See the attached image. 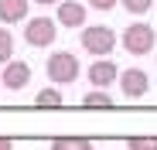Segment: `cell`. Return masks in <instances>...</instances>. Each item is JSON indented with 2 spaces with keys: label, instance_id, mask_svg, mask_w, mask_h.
Returning a JSON list of instances; mask_svg holds the SVG:
<instances>
[{
  "label": "cell",
  "instance_id": "cell-6",
  "mask_svg": "<svg viewBox=\"0 0 157 150\" xmlns=\"http://www.w3.org/2000/svg\"><path fill=\"white\" fill-rule=\"evenodd\" d=\"M28 82H31V65H28V62L10 58V62H7V68L0 72V85H4V89H10V92L28 89Z\"/></svg>",
  "mask_w": 157,
  "mask_h": 150
},
{
  "label": "cell",
  "instance_id": "cell-8",
  "mask_svg": "<svg viewBox=\"0 0 157 150\" xmlns=\"http://www.w3.org/2000/svg\"><path fill=\"white\" fill-rule=\"evenodd\" d=\"M116 79H120L116 62H109V58H96V62L89 65V82H92L96 89H109Z\"/></svg>",
  "mask_w": 157,
  "mask_h": 150
},
{
  "label": "cell",
  "instance_id": "cell-11",
  "mask_svg": "<svg viewBox=\"0 0 157 150\" xmlns=\"http://www.w3.org/2000/svg\"><path fill=\"white\" fill-rule=\"evenodd\" d=\"M82 106H86V109H99V106L109 109V106H113V96H106V89H92V92L82 99Z\"/></svg>",
  "mask_w": 157,
  "mask_h": 150
},
{
  "label": "cell",
  "instance_id": "cell-16",
  "mask_svg": "<svg viewBox=\"0 0 157 150\" xmlns=\"http://www.w3.org/2000/svg\"><path fill=\"white\" fill-rule=\"evenodd\" d=\"M116 4H120V0H89V7H92V10H99V14H109Z\"/></svg>",
  "mask_w": 157,
  "mask_h": 150
},
{
  "label": "cell",
  "instance_id": "cell-7",
  "mask_svg": "<svg viewBox=\"0 0 157 150\" xmlns=\"http://www.w3.org/2000/svg\"><path fill=\"white\" fill-rule=\"evenodd\" d=\"M86 17H89L86 4H78V0H62V4H58V21H55V24L75 31V28H86Z\"/></svg>",
  "mask_w": 157,
  "mask_h": 150
},
{
  "label": "cell",
  "instance_id": "cell-12",
  "mask_svg": "<svg viewBox=\"0 0 157 150\" xmlns=\"http://www.w3.org/2000/svg\"><path fill=\"white\" fill-rule=\"evenodd\" d=\"M62 103H65V99H62V92H58V89H48V85L34 96V106H51V109H58Z\"/></svg>",
  "mask_w": 157,
  "mask_h": 150
},
{
  "label": "cell",
  "instance_id": "cell-1",
  "mask_svg": "<svg viewBox=\"0 0 157 150\" xmlns=\"http://www.w3.org/2000/svg\"><path fill=\"white\" fill-rule=\"evenodd\" d=\"M154 41H157V34H154V28H150L147 21H133V24H126L123 34H120V44L126 48V55H133V58L150 55V51H154Z\"/></svg>",
  "mask_w": 157,
  "mask_h": 150
},
{
  "label": "cell",
  "instance_id": "cell-4",
  "mask_svg": "<svg viewBox=\"0 0 157 150\" xmlns=\"http://www.w3.org/2000/svg\"><path fill=\"white\" fill-rule=\"evenodd\" d=\"M58 38V24L51 17H28L24 21V41L31 48H48Z\"/></svg>",
  "mask_w": 157,
  "mask_h": 150
},
{
  "label": "cell",
  "instance_id": "cell-10",
  "mask_svg": "<svg viewBox=\"0 0 157 150\" xmlns=\"http://www.w3.org/2000/svg\"><path fill=\"white\" fill-rule=\"evenodd\" d=\"M48 150H96L92 140H82V137H55Z\"/></svg>",
  "mask_w": 157,
  "mask_h": 150
},
{
  "label": "cell",
  "instance_id": "cell-3",
  "mask_svg": "<svg viewBox=\"0 0 157 150\" xmlns=\"http://www.w3.org/2000/svg\"><path fill=\"white\" fill-rule=\"evenodd\" d=\"M44 72H48V79L55 82V85H68V82L78 79L82 65H78V58H75L72 51H55V55H48Z\"/></svg>",
  "mask_w": 157,
  "mask_h": 150
},
{
  "label": "cell",
  "instance_id": "cell-18",
  "mask_svg": "<svg viewBox=\"0 0 157 150\" xmlns=\"http://www.w3.org/2000/svg\"><path fill=\"white\" fill-rule=\"evenodd\" d=\"M0 150H14V143H10L7 137H0Z\"/></svg>",
  "mask_w": 157,
  "mask_h": 150
},
{
  "label": "cell",
  "instance_id": "cell-17",
  "mask_svg": "<svg viewBox=\"0 0 157 150\" xmlns=\"http://www.w3.org/2000/svg\"><path fill=\"white\" fill-rule=\"evenodd\" d=\"M31 4H38V7H58L62 0H31Z\"/></svg>",
  "mask_w": 157,
  "mask_h": 150
},
{
  "label": "cell",
  "instance_id": "cell-14",
  "mask_svg": "<svg viewBox=\"0 0 157 150\" xmlns=\"http://www.w3.org/2000/svg\"><path fill=\"white\" fill-rule=\"evenodd\" d=\"M120 7H123L126 14H150L154 0H120Z\"/></svg>",
  "mask_w": 157,
  "mask_h": 150
},
{
  "label": "cell",
  "instance_id": "cell-5",
  "mask_svg": "<svg viewBox=\"0 0 157 150\" xmlns=\"http://www.w3.org/2000/svg\"><path fill=\"white\" fill-rule=\"evenodd\" d=\"M116 82H120V92H123L126 99H144V96L150 92V75H147L144 68H123Z\"/></svg>",
  "mask_w": 157,
  "mask_h": 150
},
{
  "label": "cell",
  "instance_id": "cell-15",
  "mask_svg": "<svg viewBox=\"0 0 157 150\" xmlns=\"http://www.w3.org/2000/svg\"><path fill=\"white\" fill-rule=\"evenodd\" d=\"M126 150H157V137H130Z\"/></svg>",
  "mask_w": 157,
  "mask_h": 150
},
{
  "label": "cell",
  "instance_id": "cell-2",
  "mask_svg": "<svg viewBox=\"0 0 157 150\" xmlns=\"http://www.w3.org/2000/svg\"><path fill=\"white\" fill-rule=\"evenodd\" d=\"M116 44H120V38L109 24H86L82 28V48L96 58H109Z\"/></svg>",
  "mask_w": 157,
  "mask_h": 150
},
{
  "label": "cell",
  "instance_id": "cell-9",
  "mask_svg": "<svg viewBox=\"0 0 157 150\" xmlns=\"http://www.w3.org/2000/svg\"><path fill=\"white\" fill-rule=\"evenodd\" d=\"M28 10H31V0H0V21H4V28L28 21Z\"/></svg>",
  "mask_w": 157,
  "mask_h": 150
},
{
  "label": "cell",
  "instance_id": "cell-13",
  "mask_svg": "<svg viewBox=\"0 0 157 150\" xmlns=\"http://www.w3.org/2000/svg\"><path fill=\"white\" fill-rule=\"evenodd\" d=\"M10 58H14V34L7 28H0V62L7 65Z\"/></svg>",
  "mask_w": 157,
  "mask_h": 150
}]
</instances>
